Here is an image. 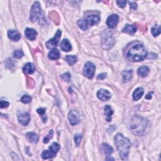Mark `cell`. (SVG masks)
<instances>
[{
    "label": "cell",
    "instance_id": "6da1fadb",
    "mask_svg": "<svg viewBox=\"0 0 161 161\" xmlns=\"http://www.w3.org/2000/svg\"><path fill=\"white\" fill-rule=\"evenodd\" d=\"M115 144L116 147L120 158L123 160L129 158L130 149L131 147L130 142L123 136L122 134L118 133L115 137Z\"/></svg>",
    "mask_w": 161,
    "mask_h": 161
},
{
    "label": "cell",
    "instance_id": "7a4b0ae2",
    "mask_svg": "<svg viewBox=\"0 0 161 161\" xmlns=\"http://www.w3.org/2000/svg\"><path fill=\"white\" fill-rule=\"evenodd\" d=\"M149 128V122L147 120L138 115L133 117L130 125V130L133 133L138 136H142L146 133Z\"/></svg>",
    "mask_w": 161,
    "mask_h": 161
},
{
    "label": "cell",
    "instance_id": "3957f363",
    "mask_svg": "<svg viewBox=\"0 0 161 161\" xmlns=\"http://www.w3.org/2000/svg\"><path fill=\"white\" fill-rule=\"evenodd\" d=\"M127 57L132 62H140L144 60L147 57V50L144 45L137 44L131 47L128 52Z\"/></svg>",
    "mask_w": 161,
    "mask_h": 161
},
{
    "label": "cell",
    "instance_id": "277c9868",
    "mask_svg": "<svg viewBox=\"0 0 161 161\" xmlns=\"http://www.w3.org/2000/svg\"><path fill=\"white\" fill-rule=\"evenodd\" d=\"M100 18L99 16L93 14L87 17L85 19L79 20L78 21L79 27L83 30H87L90 27H92L94 25H97L100 22Z\"/></svg>",
    "mask_w": 161,
    "mask_h": 161
},
{
    "label": "cell",
    "instance_id": "5b68a950",
    "mask_svg": "<svg viewBox=\"0 0 161 161\" xmlns=\"http://www.w3.org/2000/svg\"><path fill=\"white\" fill-rule=\"evenodd\" d=\"M42 14V9L39 2H35L30 10V20L32 22H35V21L40 18Z\"/></svg>",
    "mask_w": 161,
    "mask_h": 161
},
{
    "label": "cell",
    "instance_id": "8992f818",
    "mask_svg": "<svg viewBox=\"0 0 161 161\" xmlns=\"http://www.w3.org/2000/svg\"><path fill=\"white\" fill-rule=\"evenodd\" d=\"M95 65L93 63L91 62H87L86 63L85 67L83 69V74L89 79H92L95 73Z\"/></svg>",
    "mask_w": 161,
    "mask_h": 161
},
{
    "label": "cell",
    "instance_id": "52a82bcc",
    "mask_svg": "<svg viewBox=\"0 0 161 161\" xmlns=\"http://www.w3.org/2000/svg\"><path fill=\"white\" fill-rule=\"evenodd\" d=\"M61 33L62 32L60 30H58L56 35H55L54 37L51 40H50L49 41L46 42V45H47V48L48 49L53 48V47H56L58 45V42H59L60 38L61 36Z\"/></svg>",
    "mask_w": 161,
    "mask_h": 161
},
{
    "label": "cell",
    "instance_id": "ba28073f",
    "mask_svg": "<svg viewBox=\"0 0 161 161\" xmlns=\"http://www.w3.org/2000/svg\"><path fill=\"white\" fill-rule=\"evenodd\" d=\"M18 118L21 125L27 126L30 121V115L27 112H18Z\"/></svg>",
    "mask_w": 161,
    "mask_h": 161
},
{
    "label": "cell",
    "instance_id": "9c48e42d",
    "mask_svg": "<svg viewBox=\"0 0 161 161\" xmlns=\"http://www.w3.org/2000/svg\"><path fill=\"white\" fill-rule=\"evenodd\" d=\"M68 119L72 125H76L79 122V117L77 111L71 110L68 113Z\"/></svg>",
    "mask_w": 161,
    "mask_h": 161
},
{
    "label": "cell",
    "instance_id": "30bf717a",
    "mask_svg": "<svg viewBox=\"0 0 161 161\" xmlns=\"http://www.w3.org/2000/svg\"><path fill=\"white\" fill-rule=\"evenodd\" d=\"M119 17L116 14H113L109 16L107 20V24L109 28H115L118 22Z\"/></svg>",
    "mask_w": 161,
    "mask_h": 161
},
{
    "label": "cell",
    "instance_id": "8fae6325",
    "mask_svg": "<svg viewBox=\"0 0 161 161\" xmlns=\"http://www.w3.org/2000/svg\"><path fill=\"white\" fill-rule=\"evenodd\" d=\"M97 96L100 100L107 101L109 100L111 97V93L105 89H100L97 93Z\"/></svg>",
    "mask_w": 161,
    "mask_h": 161
},
{
    "label": "cell",
    "instance_id": "7c38bea8",
    "mask_svg": "<svg viewBox=\"0 0 161 161\" xmlns=\"http://www.w3.org/2000/svg\"><path fill=\"white\" fill-rule=\"evenodd\" d=\"M25 34L28 39L32 41V40H34L36 39V36L37 35V32L34 29L27 28L25 32Z\"/></svg>",
    "mask_w": 161,
    "mask_h": 161
},
{
    "label": "cell",
    "instance_id": "4fadbf2b",
    "mask_svg": "<svg viewBox=\"0 0 161 161\" xmlns=\"http://www.w3.org/2000/svg\"><path fill=\"white\" fill-rule=\"evenodd\" d=\"M61 54L57 49H52L48 54V57L50 60H57L59 58Z\"/></svg>",
    "mask_w": 161,
    "mask_h": 161
},
{
    "label": "cell",
    "instance_id": "5bb4252c",
    "mask_svg": "<svg viewBox=\"0 0 161 161\" xmlns=\"http://www.w3.org/2000/svg\"><path fill=\"white\" fill-rule=\"evenodd\" d=\"M8 36L11 40H14V41H18V40H19L21 38L20 34L17 31L14 30H8Z\"/></svg>",
    "mask_w": 161,
    "mask_h": 161
},
{
    "label": "cell",
    "instance_id": "9a60e30c",
    "mask_svg": "<svg viewBox=\"0 0 161 161\" xmlns=\"http://www.w3.org/2000/svg\"><path fill=\"white\" fill-rule=\"evenodd\" d=\"M144 93V89L142 87H138L134 91L133 93V98L135 101H137L142 98Z\"/></svg>",
    "mask_w": 161,
    "mask_h": 161
},
{
    "label": "cell",
    "instance_id": "2e32d148",
    "mask_svg": "<svg viewBox=\"0 0 161 161\" xmlns=\"http://www.w3.org/2000/svg\"><path fill=\"white\" fill-rule=\"evenodd\" d=\"M60 47L61 50L64 51V52H69L72 49L71 43L69 42L67 39H64L62 41V42L61 43Z\"/></svg>",
    "mask_w": 161,
    "mask_h": 161
},
{
    "label": "cell",
    "instance_id": "e0dca14e",
    "mask_svg": "<svg viewBox=\"0 0 161 161\" xmlns=\"http://www.w3.org/2000/svg\"><path fill=\"white\" fill-rule=\"evenodd\" d=\"M137 32V28L134 25L127 24L125 27L123 29V32L129 34H133Z\"/></svg>",
    "mask_w": 161,
    "mask_h": 161
},
{
    "label": "cell",
    "instance_id": "ac0fdd59",
    "mask_svg": "<svg viewBox=\"0 0 161 161\" xmlns=\"http://www.w3.org/2000/svg\"><path fill=\"white\" fill-rule=\"evenodd\" d=\"M23 71L29 74H32L35 71V67L34 64L28 63L25 65L23 67Z\"/></svg>",
    "mask_w": 161,
    "mask_h": 161
},
{
    "label": "cell",
    "instance_id": "d6986e66",
    "mask_svg": "<svg viewBox=\"0 0 161 161\" xmlns=\"http://www.w3.org/2000/svg\"><path fill=\"white\" fill-rule=\"evenodd\" d=\"M101 150L103 151L105 155L109 156L111 153L113 152V149L111 147L110 145H109L107 144H102L101 145Z\"/></svg>",
    "mask_w": 161,
    "mask_h": 161
},
{
    "label": "cell",
    "instance_id": "ffe728a7",
    "mask_svg": "<svg viewBox=\"0 0 161 161\" xmlns=\"http://www.w3.org/2000/svg\"><path fill=\"white\" fill-rule=\"evenodd\" d=\"M105 115L107 116V121L108 122L111 121V115H113V111L111 107H109V105H107L105 107Z\"/></svg>",
    "mask_w": 161,
    "mask_h": 161
},
{
    "label": "cell",
    "instance_id": "44dd1931",
    "mask_svg": "<svg viewBox=\"0 0 161 161\" xmlns=\"http://www.w3.org/2000/svg\"><path fill=\"white\" fill-rule=\"evenodd\" d=\"M133 74V71L131 70H128V71H124L122 73L123 76V80L124 83L129 82V80L131 79Z\"/></svg>",
    "mask_w": 161,
    "mask_h": 161
},
{
    "label": "cell",
    "instance_id": "7402d4cb",
    "mask_svg": "<svg viewBox=\"0 0 161 161\" xmlns=\"http://www.w3.org/2000/svg\"><path fill=\"white\" fill-rule=\"evenodd\" d=\"M149 68L147 66H145V65H143V66L140 67L138 69V74L141 76V77H145L146 76H147L149 73Z\"/></svg>",
    "mask_w": 161,
    "mask_h": 161
},
{
    "label": "cell",
    "instance_id": "603a6c76",
    "mask_svg": "<svg viewBox=\"0 0 161 161\" xmlns=\"http://www.w3.org/2000/svg\"><path fill=\"white\" fill-rule=\"evenodd\" d=\"M56 155V153H54L49 150V151H44L42 153V157L43 159H47L50 158H52Z\"/></svg>",
    "mask_w": 161,
    "mask_h": 161
},
{
    "label": "cell",
    "instance_id": "cb8c5ba5",
    "mask_svg": "<svg viewBox=\"0 0 161 161\" xmlns=\"http://www.w3.org/2000/svg\"><path fill=\"white\" fill-rule=\"evenodd\" d=\"M64 58L65 61L70 65H73L78 61V58L75 56H67Z\"/></svg>",
    "mask_w": 161,
    "mask_h": 161
},
{
    "label": "cell",
    "instance_id": "d4e9b609",
    "mask_svg": "<svg viewBox=\"0 0 161 161\" xmlns=\"http://www.w3.org/2000/svg\"><path fill=\"white\" fill-rule=\"evenodd\" d=\"M27 136L28 138V139L32 142H34V143H36L39 141V136L36 134L33 133V132H28L27 134Z\"/></svg>",
    "mask_w": 161,
    "mask_h": 161
},
{
    "label": "cell",
    "instance_id": "484cf974",
    "mask_svg": "<svg viewBox=\"0 0 161 161\" xmlns=\"http://www.w3.org/2000/svg\"><path fill=\"white\" fill-rule=\"evenodd\" d=\"M152 34L153 36H157L160 34V26L159 25H155L151 28Z\"/></svg>",
    "mask_w": 161,
    "mask_h": 161
},
{
    "label": "cell",
    "instance_id": "4316f807",
    "mask_svg": "<svg viewBox=\"0 0 161 161\" xmlns=\"http://www.w3.org/2000/svg\"><path fill=\"white\" fill-rule=\"evenodd\" d=\"M60 149V145H58L56 142H53L50 147H49V150H50L51 151L55 153H57L58 151Z\"/></svg>",
    "mask_w": 161,
    "mask_h": 161
},
{
    "label": "cell",
    "instance_id": "83f0119b",
    "mask_svg": "<svg viewBox=\"0 0 161 161\" xmlns=\"http://www.w3.org/2000/svg\"><path fill=\"white\" fill-rule=\"evenodd\" d=\"M23 52L22 50L18 49L14 52V57L16 58H20L23 56Z\"/></svg>",
    "mask_w": 161,
    "mask_h": 161
},
{
    "label": "cell",
    "instance_id": "f1b7e54d",
    "mask_svg": "<svg viewBox=\"0 0 161 161\" xmlns=\"http://www.w3.org/2000/svg\"><path fill=\"white\" fill-rule=\"evenodd\" d=\"M31 101L32 98L30 96H28V95H24V96L21 98V101L25 104L30 103Z\"/></svg>",
    "mask_w": 161,
    "mask_h": 161
},
{
    "label": "cell",
    "instance_id": "f546056e",
    "mask_svg": "<svg viewBox=\"0 0 161 161\" xmlns=\"http://www.w3.org/2000/svg\"><path fill=\"white\" fill-rule=\"evenodd\" d=\"M52 136H53V131L52 130H50L49 131V134L47 135V136L44 138V139H43V143H45V144L48 143L50 139L52 138Z\"/></svg>",
    "mask_w": 161,
    "mask_h": 161
},
{
    "label": "cell",
    "instance_id": "4dcf8cb0",
    "mask_svg": "<svg viewBox=\"0 0 161 161\" xmlns=\"http://www.w3.org/2000/svg\"><path fill=\"white\" fill-rule=\"evenodd\" d=\"M81 139H82L81 135H80V134H76V135H75L74 140H75V144H76L77 147H78V146H79V144L80 143V140H81Z\"/></svg>",
    "mask_w": 161,
    "mask_h": 161
},
{
    "label": "cell",
    "instance_id": "1f68e13d",
    "mask_svg": "<svg viewBox=\"0 0 161 161\" xmlns=\"http://www.w3.org/2000/svg\"><path fill=\"white\" fill-rule=\"evenodd\" d=\"M116 3L120 8H124L126 6V1H116Z\"/></svg>",
    "mask_w": 161,
    "mask_h": 161
},
{
    "label": "cell",
    "instance_id": "d6a6232c",
    "mask_svg": "<svg viewBox=\"0 0 161 161\" xmlns=\"http://www.w3.org/2000/svg\"><path fill=\"white\" fill-rule=\"evenodd\" d=\"M10 105V103L8 102H7L6 101H1V103H0V106H1V108H7Z\"/></svg>",
    "mask_w": 161,
    "mask_h": 161
},
{
    "label": "cell",
    "instance_id": "836d02e7",
    "mask_svg": "<svg viewBox=\"0 0 161 161\" xmlns=\"http://www.w3.org/2000/svg\"><path fill=\"white\" fill-rule=\"evenodd\" d=\"M62 78H63V79H64V80L69 81V79H70V78H71V75L69 73H65V74L62 76Z\"/></svg>",
    "mask_w": 161,
    "mask_h": 161
},
{
    "label": "cell",
    "instance_id": "e575fe53",
    "mask_svg": "<svg viewBox=\"0 0 161 161\" xmlns=\"http://www.w3.org/2000/svg\"><path fill=\"white\" fill-rule=\"evenodd\" d=\"M106 77H107V74L106 73H102V74H99L98 76L97 79L98 80H103L106 78Z\"/></svg>",
    "mask_w": 161,
    "mask_h": 161
},
{
    "label": "cell",
    "instance_id": "d590c367",
    "mask_svg": "<svg viewBox=\"0 0 161 161\" xmlns=\"http://www.w3.org/2000/svg\"><path fill=\"white\" fill-rule=\"evenodd\" d=\"M130 5V8L133 9V10H136L137 8V5L136 3L135 2H129Z\"/></svg>",
    "mask_w": 161,
    "mask_h": 161
},
{
    "label": "cell",
    "instance_id": "8d00e7d4",
    "mask_svg": "<svg viewBox=\"0 0 161 161\" xmlns=\"http://www.w3.org/2000/svg\"><path fill=\"white\" fill-rule=\"evenodd\" d=\"M36 111L40 115H43L45 113V108H39L36 109Z\"/></svg>",
    "mask_w": 161,
    "mask_h": 161
},
{
    "label": "cell",
    "instance_id": "74e56055",
    "mask_svg": "<svg viewBox=\"0 0 161 161\" xmlns=\"http://www.w3.org/2000/svg\"><path fill=\"white\" fill-rule=\"evenodd\" d=\"M151 93H149L147 96H146L145 98L146 99H151L152 98V96H151Z\"/></svg>",
    "mask_w": 161,
    "mask_h": 161
},
{
    "label": "cell",
    "instance_id": "f35d334b",
    "mask_svg": "<svg viewBox=\"0 0 161 161\" xmlns=\"http://www.w3.org/2000/svg\"><path fill=\"white\" fill-rule=\"evenodd\" d=\"M106 160H114V159L113 158H106Z\"/></svg>",
    "mask_w": 161,
    "mask_h": 161
}]
</instances>
